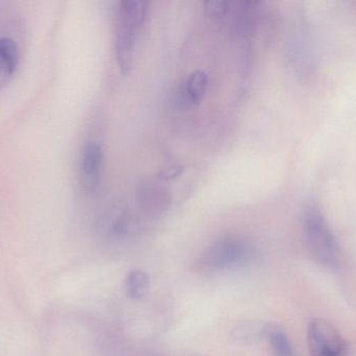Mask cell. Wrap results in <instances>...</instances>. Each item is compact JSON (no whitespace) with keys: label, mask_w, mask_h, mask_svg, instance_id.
<instances>
[{"label":"cell","mask_w":356,"mask_h":356,"mask_svg":"<svg viewBox=\"0 0 356 356\" xmlns=\"http://www.w3.org/2000/svg\"><path fill=\"white\" fill-rule=\"evenodd\" d=\"M148 2L127 0L119 3L115 29V54L119 70L129 75L133 66L136 42L147 16Z\"/></svg>","instance_id":"1"},{"label":"cell","mask_w":356,"mask_h":356,"mask_svg":"<svg viewBox=\"0 0 356 356\" xmlns=\"http://www.w3.org/2000/svg\"><path fill=\"white\" fill-rule=\"evenodd\" d=\"M254 252L252 242L244 236H222L201 254L198 265L209 272L234 269L248 263Z\"/></svg>","instance_id":"2"},{"label":"cell","mask_w":356,"mask_h":356,"mask_svg":"<svg viewBox=\"0 0 356 356\" xmlns=\"http://www.w3.org/2000/svg\"><path fill=\"white\" fill-rule=\"evenodd\" d=\"M303 231L309 252L323 267L336 269L340 263V251L325 217L317 208L307 209L303 217Z\"/></svg>","instance_id":"3"},{"label":"cell","mask_w":356,"mask_h":356,"mask_svg":"<svg viewBox=\"0 0 356 356\" xmlns=\"http://www.w3.org/2000/svg\"><path fill=\"white\" fill-rule=\"evenodd\" d=\"M307 340L313 356H344L346 343L334 324L323 319L309 323Z\"/></svg>","instance_id":"4"},{"label":"cell","mask_w":356,"mask_h":356,"mask_svg":"<svg viewBox=\"0 0 356 356\" xmlns=\"http://www.w3.org/2000/svg\"><path fill=\"white\" fill-rule=\"evenodd\" d=\"M209 77L202 70L193 71L184 77L173 94V105L177 110H191L200 106L207 95Z\"/></svg>","instance_id":"5"},{"label":"cell","mask_w":356,"mask_h":356,"mask_svg":"<svg viewBox=\"0 0 356 356\" xmlns=\"http://www.w3.org/2000/svg\"><path fill=\"white\" fill-rule=\"evenodd\" d=\"M81 185L86 194L97 192L102 183L104 169V150L96 141H89L83 146L81 157Z\"/></svg>","instance_id":"6"},{"label":"cell","mask_w":356,"mask_h":356,"mask_svg":"<svg viewBox=\"0 0 356 356\" xmlns=\"http://www.w3.org/2000/svg\"><path fill=\"white\" fill-rule=\"evenodd\" d=\"M137 201L141 210L154 219L169 210L172 196L168 188L160 182L146 181L138 187Z\"/></svg>","instance_id":"7"},{"label":"cell","mask_w":356,"mask_h":356,"mask_svg":"<svg viewBox=\"0 0 356 356\" xmlns=\"http://www.w3.org/2000/svg\"><path fill=\"white\" fill-rule=\"evenodd\" d=\"M19 63V48L10 38H0V77L14 75Z\"/></svg>","instance_id":"8"},{"label":"cell","mask_w":356,"mask_h":356,"mask_svg":"<svg viewBox=\"0 0 356 356\" xmlns=\"http://www.w3.org/2000/svg\"><path fill=\"white\" fill-rule=\"evenodd\" d=\"M127 297L140 300L147 296L150 291V277L146 272L136 269L127 274L125 281Z\"/></svg>","instance_id":"9"},{"label":"cell","mask_w":356,"mask_h":356,"mask_svg":"<svg viewBox=\"0 0 356 356\" xmlns=\"http://www.w3.org/2000/svg\"><path fill=\"white\" fill-rule=\"evenodd\" d=\"M137 227V219L127 210L117 211L108 223V233L115 238H124Z\"/></svg>","instance_id":"10"},{"label":"cell","mask_w":356,"mask_h":356,"mask_svg":"<svg viewBox=\"0 0 356 356\" xmlns=\"http://www.w3.org/2000/svg\"><path fill=\"white\" fill-rule=\"evenodd\" d=\"M266 336L269 340L274 356H295L292 344L282 328L277 325H267Z\"/></svg>","instance_id":"11"},{"label":"cell","mask_w":356,"mask_h":356,"mask_svg":"<svg viewBox=\"0 0 356 356\" xmlns=\"http://www.w3.org/2000/svg\"><path fill=\"white\" fill-rule=\"evenodd\" d=\"M266 328L267 326H261L259 324L251 323V322H244L232 330V339L242 344H249V343L254 342L261 336H266Z\"/></svg>","instance_id":"12"},{"label":"cell","mask_w":356,"mask_h":356,"mask_svg":"<svg viewBox=\"0 0 356 356\" xmlns=\"http://www.w3.org/2000/svg\"><path fill=\"white\" fill-rule=\"evenodd\" d=\"M232 1H207L204 3L205 12L213 20L223 22L227 19Z\"/></svg>","instance_id":"13"},{"label":"cell","mask_w":356,"mask_h":356,"mask_svg":"<svg viewBox=\"0 0 356 356\" xmlns=\"http://www.w3.org/2000/svg\"><path fill=\"white\" fill-rule=\"evenodd\" d=\"M184 173V167L181 164H173L161 169L158 173V180L161 182H170L181 177Z\"/></svg>","instance_id":"14"}]
</instances>
